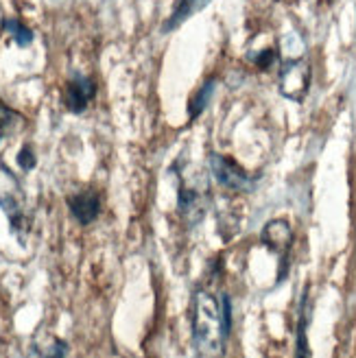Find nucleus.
Here are the masks:
<instances>
[{"instance_id": "nucleus-4", "label": "nucleus", "mask_w": 356, "mask_h": 358, "mask_svg": "<svg viewBox=\"0 0 356 358\" xmlns=\"http://www.w3.org/2000/svg\"><path fill=\"white\" fill-rule=\"evenodd\" d=\"M311 87V64L304 57L284 62L280 70V92L291 101H301Z\"/></svg>"}, {"instance_id": "nucleus-1", "label": "nucleus", "mask_w": 356, "mask_h": 358, "mask_svg": "<svg viewBox=\"0 0 356 358\" xmlns=\"http://www.w3.org/2000/svg\"><path fill=\"white\" fill-rule=\"evenodd\" d=\"M227 332L221 319V301L206 289L192 297V348L194 358H223Z\"/></svg>"}, {"instance_id": "nucleus-7", "label": "nucleus", "mask_w": 356, "mask_h": 358, "mask_svg": "<svg viewBox=\"0 0 356 358\" xmlns=\"http://www.w3.org/2000/svg\"><path fill=\"white\" fill-rule=\"evenodd\" d=\"M311 324V286L306 284L299 297V308H297V328H295V358H311L308 348V330Z\"/></svg>"}, {"instance_id": "nucleus-16", "label": "nucleus", "mask_w": 356, "mask_h": 358, "mask_svg": "<svg viewBox=\"0 0 356 358\" xmlns=\"http://www.w3.org/2000/svg\"><path fill=\"white\" fill-rule=\"evenodd\" d=\"M66 352H68V345L64 341H55V345L46 354V358H66Z\"/></svg>"}, {"instance_id": "nucleus-8", "label": "nucleus", "mask_w": 356, "mask_h": 358, "mask_svg": "<svg viewBox=\"0 0 356 358\" xmlns=\"http://www.w3.org/2000/svg\"><path fill=\"white\" fill-rule=\"evenodd\" d=\"M180 212H182V219L186 221V225H197L204 214H206V208H208V199L201 190H192V188H186L184 184L180 186Z\"/></svg>"}, {"instance_id": "nucleus-5", "label": "nucleus", "mask_w": 356, "mask_h": 358, "mask_svg": "<svg viewBox=\"0 0 356 358\" xmlns=\"http://www.w3.org/2000/svg\"><path fill=\"white\" fill-rule=\"evenodd\" d=\"M97 94V83L85 75H73L64 87V105L68 112L81 114Z\"/></svg>"}, {"instance_id": "nucleus-3", "label": "nucleus", "mask_w": 356, "mask_h": 358, "mask_svg": "<svg viewBox=\"0 0 356 358\" xmlns=\"http://www.w3.org/2000/svg\"><path fill=\"white\" fill-rule=\"evenodd\" d=\"M210 169H212V175L217 177V182L232 192H247V190H252L256 184V179L252 175H249L243 166H238L234 159H229L225 155L212 153L210 155Z\"/></svg>"}, {"instance_id": "nucleus-13", "label": "nucleus", "mask_w": 356, "mask_h": 358, "mask_svg": "<svg viewBox=\"0 0 356 358\" xmlns=\"http://www.w3.org/2000/svg\"><path fill=\"white\" fill-rule=\"evenodd\" d=\"M17 120H20L17 112H13L9 105H5L3 101H0V138H5L15 127Z\"/></svg>"}, {"instance_id": "nucleus-9", "label": "nucleus", "mask_w": 356, "mask_h": 358, "mask_svg": "<svg viewBox=\"0 0 356 358\" xmlns=\"http://www.w3.org/2000/svg\"><path fill=\"white\" fill-rule=\"evenodd\" d=\"M210 3H212V0H180V3L175 5V11L171 13V17L164 22L162 31L164 33L175 31L177 27H182L186 20H190L194 13H199L201 9H206Z\"/></svg>"}, {"instance_id": "nucleus-15", "label": "nucleus", "mask_w": 356, "mask_h": 358, "mask_svg": "<svg viewBox=\"0 0 356 358\" xmlns=\"http://www.w3.org/2000/svg\"><path fill=\"white\" fill-rule=\"evenodd\" d=\"M273 59H276V50L273 48H266V50H262L260 55L256 57V66L262 68V70H266V68L273 64Z\"/></svg>"}, {"instance_id": "nucleus-14", "label": "nucleus", "mask_w": 356, "mask_h": 358, "mask_svg": "<svg viewBox=\"0 0 356 358\" xmlns=\"http://www.w3.org/2000/svg\"><path fill=\"white\" fill-rule=\"evenodd\" d=\"M35 153H33V149L29 147V145H24L22 149H20V153H17V166H20L22 171H31V169H35Z\"/></svg>"}, {"instance_id": "nucleus-12", "label": "nucleus", "mask_w": 356, "mask_h": 358, "mask_svg": "<svg viewBox=\"0 0 356 358\" xmlns=\"http://www.w3.org/2000/svg\"><path fill=\"white\" fill-rule=\"evenodd\" d=\"M3 29L11 35V40L17 46H29L33 42V31L24 22L15 20V17H5V20H3Z\"/></svg>"}, {"instance_id": "nucleus-10", "label": "nucleus", "mask_w": 356, "mask_h": 358, "mask_svg": "<svg viewBox=\"0 0 356 358\" xmlns=\"http://www.w3.org/2000/svg\"><path fill=\"white\" fill-rule=\"evenodd\" d=\"M0 208L5 210L11 229L15 231V234H20V231H22V225H24V214H22L20 206H17V201L13 199L11 194H0Z\"/></svg>"}, {"instance_id": "nucleus-2", "label": "nucleus", "mask_w": 356, "mask_h": 358, "mask_svg": "<svg viewBox=\"0 0 356 358\" xmlns=\"http://www.w3.org/2000/svg\"><path fill=\"white\" fill-rule=\"evenodd\" d=\"M260 241L271 249L273 254L280 256V273L278 282L287 278L289 271V254H291V243H293V229L289 221L284 219H273L262 227V236Z\"/></svg>"}, {"instance_id": "nucleus-6", "label": "nucleus", "mask_w": 356, "mask_h": 358, "mask_svg": "<svg viewBox=\"0 0 356 358\" xmlns=\"http://www.w3.org/2000/svg\"><path fill=\"white\" fill-rule=\"evenodd\" d=\"M68 208L77 223L90 225L97 221L99 212H101V196L94 190H81L77 194L68 196Z\"/></svg>"}, {"instance_id": "nucleus-11", "label": "nucleus", "mask_w": 356, "mask_h": 358, "mask_svg": "<svg viewBox=\"0 0 356 358\" xmlns=\"http://www.w3.org/2000/svg\"><path fill=\"white\" fill-rule=\"evenodd\" d=\"M215 85H217L215 79H208V81L197 90V94H194V96L190 99V118H192V120L197 118V116L206 110V107H208L212 94H215Z\"/></svg>"}]
</instances>
